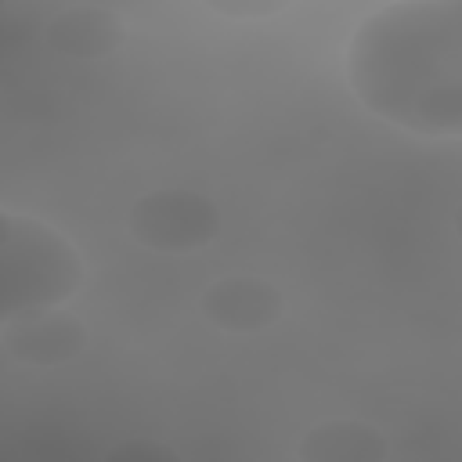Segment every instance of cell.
Masks as SVG:
<instances>
[{"label": "cell", "mask_w": 462, "mask_h": 462, "mask_svg": "<svg viewBox=\"0 0 462 462\" xmlns=\"http://www.w3.org/2000/svg\"><path fill=\"white\" fill-rule=\"evenodd\" d=\"M202 318L231 336L267 332L285 314V292L260 274H224L206 285L199 300Z\"/></svg>", "instance_id": "5b68a950"}, {"label": "cell", "mask_w": 462, "mask_h": 462, "mask_svg": "<svg viewBox=\"0 0 462 462\" xmlns=\"http://www.w3.org/2000/svg\"><path fill=\"white\" fill-rule=\"evenodd\" d=\"M130 238L152 253L184 256L199 253L220 235V209L209 195L191 188L144 191L126 213Z\"/></svg>", "instance_id": "3957f363"}, {"label": "cell", "mask_w": 462, "mask_h": 462, "mask_svg": "<svg viewBox=\"0 0 462 462\" xmlns=\"http://www.w3.org/2000/svg\"><path fill=\"white\" fill-rule=\"evenodd\" d=\"M87 339H90L87 325L76 314H69L65 307L0 321L4 354L25 368H61L87 350Z\"/></svg>", "instance_id": "277c9868"}, {"label": "cell", "mask_w": 462, "mask_h": 462, "mask_svg": "<svg viewBox=\"0 0 462 462\" xmlns=\"http://www.w3.org/2000/svg\"><path fill=\"white\" fill-rule=\"evenodd\" d=\"M386 455H390L386 430L354 415L325 419L310 426L296 444V458L303 462H383Z\"/></svg>", "instance_id": "52a82bcc"}, {"label": "cell", "mask_w": 462, "mask_h": 462, "mask_svg": "<svg viewBox=\"0 0 462 462\" xmlns=\"http://www.w3.org/2000/svg\"><path fill=\"white\" fill-rule=\"evenodd\" d=\"M343 58L368 116L415 137L462 141V0H393L354 25Z\"/></svg>", "instance_id": "6da1fadb"}, {"label": "cell", "mask_w": 462, "mask_h": 462, "mask_svg": "<svg viewBox=\"0 0 462 462\" xmlns=\"http://www.w3.org/2000/svg\"><path fill=\"white\" fill-rule=\"evenodd\" d=\"M0 321L65 307L87 282L72 238L43 217L4 209L0 224Z\"/></svg>", "instance_id": "7a4b0ae2"}, {"label": "cell", "mask_w": 462, "mask_h": 462, "mask_svg": "<svg viewBox=\"0 0 462 462\" xmlns=\"http://www.w3.org/2000/svg\"><path fill=\"white\" fill-rule=\"evenodd\" d=\"M126 43V18L105 4H72L47 22V47L72 61H101Z\"/></svg>", "instance_id": "8992f818"}, {"label": "cell", "mask_w": 462, "mask_h": 462, "mask_svg": "<svg viewBox=\"0 0 462 462\" xmlns=\"http://www.w3.org/2000/svg\"><path fill=\"white\" fill-rule=\"evenodd\" d=\"M451 220H455V231H458V238H462V206L455 209V217H451Z\"/></svg>", "instance_id": "9c48e42d"}, {"label": "cell", "mask_w": 462, "mask_h": 462, "mask_svg": "<svg viewBox=\"0 0 462 462\" xmlns=\"http://www.w3.org/2000/svg\"><path fill=\"white\" fill-rule=\"evenodd\" d=\"M7 4H14V0H7Z\"/></svg>", "instance_id": "30bf717a"}, {"label": "cell", "mask_w": 462, "mask_h": 462, "mask_svg": "<svg viewBox=\"0 0 462 462\" xmlns=\"http://www.w3.org/2000/svg\"><path fill=\"white\" fill-rule=\"evenodd\" d=\"M202 4L227 22H267L292 7V0H202Z\"/></svg>", "instance_id": "ba28073f"}]
</instances>
